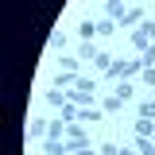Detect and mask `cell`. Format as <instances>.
<instances>
[{
  "label": "cell",
  "mask_w": 155,
  "mask_h": 155,
  "mask_svg": "<svg viewBox=\"0 0 155 155\" xmlns=\"http://www.w3.org/2000/svg\"><path fill=\"white\" fill-rule=\"evenodd\" d=\"M132 147H136V155H155V140L151 136H136Z\"/></svg>",
  "instance_id": "cell-4"
},
{
  "label": "cell",
  "mask_w": 155,
  "mask_h": 155,
  "mask_svg": "<svg viewBox=\"0 0 155 155\" xmlns=\"http://www.w3.org/2000/svg\"><path fill=\"white\" fill-rule=\"evenodd\" d=\"M140 116H147V120H155V97H147V101L140 105Z\"/></svg>",
  "instance_id": "cell-16"
},
{
  "label": "cell",
  "mask_w": 155,
  "mask_h": 155,
  "mask_svg": "<svg viewBox=\"0 0 155 155\" xmlns=\"http://www.w3.org/2000/svg\"><path fill=\"white\" fill-rule=\"evenodd\" d=\"M74 89H78V93H85V97H97V81H89V78H78Z\"/></svg>",
  "instance_id": "cell-11"
},
{
  "label": "cell",
  "mask_w": 155,
  "mask_h": 155,
  "mask_svg": "<svg viewBox=\"0 0 155 155\" xmlns=\"http://www.w3.org/2000/svg\"><path fill=\"white\" fill-rule=\"evenodd\" d=\"M97 155H120V147H116V143H101V147H97Z\"/></svg>",
  "instance_id": "cell-21"
},
{
  "label": "cell",
  "mask_w": 155,
  "mask_h": 155,
  "mask_svg": "<svg viewBox=\"0 0 155 155\" xmlns=\"http://www.w3.org/2000/svg\"><path fill=\"white\" fill-rule=\"evenodd\" d=\"M51 47H54V51H66V35H62V31H58V35H51Z\"/></svg>",
  "instance_id": "cell-20"
},
{
  "label": "cell",
  "mask_w": 155,
  "mask_h": 155,
  "mask_svg": "<svg viewBox=\"0 0 155 155\" xmlns=\"http://www.w3.org/2000/svg\"><path fill=\"white\" fill-rule=\"evenodd\" d=\"M143 81H147V85L155 89V66H143Z\"/></svg>",
  "instance_id": "cell-22"
},
{
  "label": "cell",
  "mask_w": 155,
  "mask_h": 155,
  "mask_svg": "<svg viewBox=\"0 0 155 155\" xmlns=\"http://www.w3.org/2000/svg\"><path fill=\"white\" fill-rule=\"evenodd\" d=\"M93 54H97V51H93V43H81V51H78V58H81V62H93Z\"/></svg>",
  "instance_id": "cell-17"
},
{
  "label": "cell",
  "mask_w": 155,
  "mask_h": 155,
  "mask_svg": "<svg viewBox=\"0 0 155 155\" xmlns=\"http://www.w3.org/2000/svg\"><path fill=\"white\" fill-rule=\"evenodd\" d=\"M74 155H93V147H81V151H74Z\"/></svg>",
  "instance_id": "cell-23"
},
{
  "label": "cell",
  "mask_w": 155,
  "mask_h": 155,
  "mask_svg": "<svg viewBox=\"0 0 155 155\" xmlns=\"http://www.w3.org/2000/svg\"><path fill=\"white\" fill-rule=\"evenodd\" d=\"M116 97H124V101H132V81H120V85H116Z\"/></svg>",
  "instance_id": "cell-18"
},
{
  "label": "cell",
  "mask_w": 155,
  "mask_h": 155,
  "mask_svg": "<svg viewBox=\"0 0 155 155\" xmlns=\"http://www.w3.org/2000/svg\"><path fill=\"white\" fill-rule=\"evenodd\" d=\"M70 136V128H66V120L58 116V120H51V132H47V140H66Z\"/></svg>",
  "instance_id": "cell-5"
},
{
  "label": "cell",
  "mask_w": 155,
  "mask_h": 155,
  "mask_svg": "<svg viewBox=\"0 0 155 155\" xmlns=\"http://www.w3.org/2000/svg\"><path fill=\"white\" fill-rule=\"evenodd\" d=\"M151 97H155V89H151Z\"/></svg>",
  "instance_id": "cell-25"
},
{
  "label": "cell",
  "mask_w": 155,
  "mask_h": 155,
  "mask_svg": "<svg viewBox=\"0 0 155 155\" xmlns=\"http://www.w3.org/2000/svg\"><path fill=\"white\" fill-rule=\"evenodd\" d=\"M120 23H124V27H140V23H143V12H140V8H128V12L120 16Z\"/></svg>",
  "instance_id": "cell-7"
},
{
  "label": "cell",
  "mask_w": 155,
  "mask_h": 155,
  "mask_svg": "<svg viewBox=\"0 0 155 155\" xmlns=\"http://www.w3.org/2000/svg\"><path fill=\"white\" fill-rule=\"evenodd\" d=\"M151 43H155V39L147 35V31H140V27H136V31H132V47H136V51H140V54H143V51H147Z\"/></svg>",
  "instance_id": "cell-2"
},
{
  "label": "cell",
  "mask_w": 155,
  "mask_h": 155,
  "mask_svg": "<svg viewBox=\"0 0 155 155\" xmlns=\"http://www.w3.org/2000/svg\"><path fill=\"white\" fill-rule=\"evenodd\" d=\"M120 155H136V147H120Z\"/></svg>",
  "instance_id": "cell-24"
},
{
  "label": "cell",
  "mask_w": 155,
  "mask_h": 155,
  "mask_svg": "<svg viewBox=\"0 0 155 155\" xmlns=\"http://www.w3.org/2000/svg\"><path fill=\"white\" fill-rule=\"evenodd\" d=\"M128 12V0H109V19H116L120 23V16Z\"/></svg>",
  "instance_id": "cell-8"
},
{
  "label": "cell",
  "mask_w": 155,
  "mask_h": 155,
  "mask_svg": "<svg viewBox=\"0 0 155 155\" xmlns=\"http://www.w3.org/2000/svg\"><path fill=\"white\" fill-rule=\"evenodd\" d=\"M140 62H143V66H155V43L143 51V54H140Z\"/></svg>",
  "instance_id": "cell-19"
},
{
  "label": "cell",
  "mask_w": 155,
  "mask_h": 155,
  "mask_svg": "<svg viewBox=\"0 0 155 155\" xmlns=\"http://www.w3.org/2000/svg\"><path fill=\"white\" fill-rule=\"evenodd\" d=\"M136 136H155V124L147 120V116H140V120H136Z\"/></svg>",
  "instance_id": "cell-13"
},
{
  "label": "cell",
  "mask_w": 155,
  "mask_h": 155,
  "mask_svg": "<svg viewBox=\"0 0 155 155\" xmlns=\"http://www.w3.org/2000/svg\"><path fill=\"white\" fill-rule=\"evenodd\" d=\"M47 155H70L66 151V140H47Z\"/></svg>",
  "instance_id": "cell-14"
},
{
  "label": "cell",
  "mask_w": 155,
  "mask_h": 155,
  "mask_svg": "<svg viewBox=\"0 0 155 155\" xmlns=\"http://www.w3.org/2000/svg\"><path fill=\"white\" fill-rule=\"evenodd\" d=\"M113 31H116V19H109V16L97 19V35H113Z\"/></svg>",
  "instance_id": "cell-15"
},
{
  "label": "cell",
  "mask_w": 155,
  "mask_h": 155,
  "mask_svg": "<svg viewBox=\"0 0 155 155\" xmlns=\"http://www.w3.org/2000/svg\"><path fill=\"white\" fill-rule=\"evenodd\" d=\"M93 70H97V74H109V70H113V58L105 54V51H97V54H93Z\"/></svg>",
  "instance_id": "cell-6"
},
{
  "label": "cell",
  "mask_w": 155,
  "mask_h": 155,
  "mask_svg": "<svg viewBox=\"0 0 155 155\" xmlns=\"http://www.w3.org/2000/svg\"><path fill=\"white\" fill-rule=\"evenodd\" d=\"M101 116H105V109H81V116H78V120H81V124H97V120H101Z\"/></svg>",
  "instance_id": "cell-9"
},
{
  "label": "cell",
  "mask_w": 155,
  "mask_h": 155,
  "mask_svg": "<svg viewBox=\"0 0 155 155\" xmlns=\"http://www.w3.org/2000/svg\"><path fill=\"white\" fill-rule=\"evenodd\" d=\"M151 140H155V136H151Z\"/></svg>",
  "instance_id": "cell-26"
},
{
  "label": "cell",
  "mask_w": 155,
  "mask_h": 155,
  "mask_svg": "<svg viewBox=\"0 0 155 155\" xmlns=\"http://www.w3.org/2000/svg\"><path fill=\"white\" fill-rule=\"evenodd\" d=\"M124 105H128V101H124V97H105V105H101V109H105V113H116V109H124Z\"/></svg>",
  "instance_id": "cell-12"
},
{
  "label": "cell",
  "mask_w": 155,
  "mask_h": 155,
  "mask_svg": "<svg viewBox=\"0 0 155 155\" xmlns=\"http://www.w3.org/2000/svg\"><path fill=\"white\" fill-rule=\"evenodd\" d=\"M140 70H143V62H140V58H132V62H124V58H120V62H113L109 78H116V81H128V78L140 74Z\"/></svg>",
  "instance_id": "cell-1"
},
{
  "label": "cell",
  "mask_w": 155,
  "mask_h": 155,
  "mask_svg": "<svg viewBox=\"0 0 155 155\" xmlns=\"http://www.w3.org/2000/svg\"><path fill=\"white\" fill-rule=\"evenodd\" d=\"M78 35L85 39V43H93V35H97V23H93V19H81V27H78Z\"/></svg>",
  "instance_id": "cell-10"
},
{
  "label": "cell",
  "mask_w": 155,
  "mask_h": 155,
  "mask_svg": "<svg viewBox=\"0 0 155 155\" xmlns=\"http://www.w3.org/2000/svg\"><path fill=\"white\" fill-rule=\"evenodd\" d=\"M27 132L35 136V140H39V136H47V132H51V120H43V116H31V124H27Z\"/></svg>",
  "instance_id": "cell-3"
}]
</instances>
